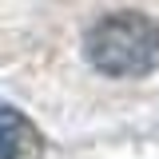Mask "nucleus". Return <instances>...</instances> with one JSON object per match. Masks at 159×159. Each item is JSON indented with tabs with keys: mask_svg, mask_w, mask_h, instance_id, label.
<instances>
[{
	"mask_svg": "<svg viewBox=\"0 0 159 159\" xmlns=\"http://www.w3.org/2000/svg\"><path fill=\"white\" fill-rule=\"evenodd\" d=\"M88 64L116 80H135L159 68V20L147 12H107L84 36Z\"/></svg>",
	"mask_w": 159,
	"mask_h": 159,
	"instance_id": "f257e3e1",
	"label": "nucleus"
},
{
	"mask_svg": "<svg viewBox=\"0 0 159 159\" xmlns=\"http://www.w3.org/2000/svg\"><path fill=\"white\" fill-rule=\"evenodd\" d=\"M0 159H44V135L12 103H0Z\"/></svg>",
	"mask_w": 159,
	"mask_h": 159,
	"instance_id": "f03ea898",
	"label": "nucleus"
}]
</instances>
